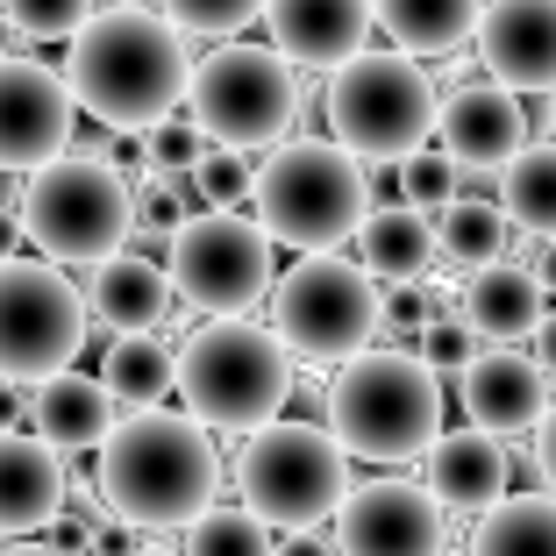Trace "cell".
Here are the masks:
<instances>
[{"label": "cell", "mask_w": 556, "mask_h": 556, "mask_svg": "<svg viewBox=\"0 0 556 556\" xmlns=\"http://www.w3.org/2000/svg\"><path fill=\"white\" fill-rule=\"evenodd\" d=\"M186 79H193V58H186V36L143 8V0H115V8H93L79 22L65 50V86L79 100V115H93L100 129L115 136H143L164 115H179Z\"/></svg>", "instance_id": "obj_1"}, {"label": "cell", "mask_w": 556, "mask_h": 556, "mask_svg": "<svg viewBox=\"0 0 556 556\" xmlns=\"http://www.w3.org/2000/svg\"><path fill=\"white\" fill-rule=\"evenodd\" d=\"M214 485H222V457L193 414L136 407L129 421L108 428L93 457V492L108 500V521H129L136 535H172L200 521L214 507Z\"/></svg>", "instance_id": "obj_2"}, {"label": "cell", "mask_w": 556, "mask_h": 556, "mask_svg": "<svg viewBox=\"0 0 556 556\" xmlns=\"http://www.w3.org/2000/svg\"><path fill=\"white\" fill-rule=\"evenodd\" d=\"M328 435L364 464H414L442 435V378L414 350H364L328 386Z\"/></svg>", "instance_id": "obj_3"}, {"label": "cell", "mask_w": 556, "mask_h": 556, "mask_svg": "<svg viewBox=\"0 0 556 556\" xmlns=\"http://www.w3.org/2000/svg\"><path fill=\"white\" fill-rule=\"evenodd\" d=\"M179 400L200 428L222 435H257L293 400V357L271 328L257 321H207L179 343Z\"/></svg>", "instance_id": "obj_4"}, {"label": "cell", "mask_w": 556, "mask_h": 556, "mask_svg": "<svg viewBox=\"0 0 556 556\" xmlns=\"http://www.w3.org/2000/svg\"><path fill=\"white\" fill-rule=\"evenodd\" d=\"M15 214L50 264H108L136 229V186L108 150H65L29 172Z\"/></svg>", "instance_id": "obj_5"}, {"label": "cell", "mask_w": 556, "mask_h": 556, "mask_svg": "<svg viewBox=\"0 0 556 556\" xmlns=\"http://www.w3.org/2000/svg\"><path fill=\"white\" fill-rule=\"evenodd\" d=\"M321 115H328V143H343L364 164H393V157L428 150L442 93L428 86L421 58L386 43V50H357V58H343L328 72Z\"/></svg>", "instance_id": "obj_6"}, {"label": "cell", "mask_w": 556, "mask_h": 556, "mask_svg": "<svg viewBox=\"0 0 556 556\" xmlns=\"http://www.w3.org/2000/svg\"><path fill=\"white\" fill-rule=\"evenodd\" d=\"M257 222L271 243L300 250H343L371 214V186H364V157H350L343 143L328 136H300V143H278L257 172Z\"/></svg>", "instance_id": "obj_7"}, {"label": "cell", "mask_w": 556, "mask_h": 556, "mask_svg": "<svg viewBox=\"0 0 556 556\" xmlns=\"http://www.w3.org/2000/svg\"><path fill=\"white\" fill-rule=\"evenodd\" d=\"M378 307H386L378 278L350 264L343 250H314L271 278V336L286 343V357L314 364V371L364 357L378 336Z\"/></svg>", "instance_id": "obj_8"}, {"label": "cell", "mask_w": 556, "mask_h": 556, "mask_svg": "<svg viewBox=\"0 0 556 556\" xmlns=\"http://www.w3.org/2000/svg\"><path fill=\"white\" fill-rule=\"evenodd\" d=\"M236 492H243V507L257 514V521H271L278 535L328 528L336 507H343V492H350V450L328 435V428L278 414L271 428H257V435L243 442Z\"/></svg>", "instance_id": "obj_9"}, {"label": "cell", "mask_w": 556, "mask_h": 556, "mask_svg": "<svg viewBox=\"0 0 556 556\" xmlns=\"http://www.w3.org/2000/svg\"><path fill=\"white\" fill-rule=\"evenodd\" d=\"M186 115L200 122L214 150H278L300 115L293 65L271 43H222L186 79Z\"/></svg>", "instance_id": "obj_10"}, {"label": "cell", "mask_w": 556, "mask_h": 556, "mask_svg": "<svg viewBox=\"0 0 556 556\" xmlns=\"http://www.w3.org/2000/svg\"><path fill=\"white\" fill-rule=\"evenodd\" d=\"M271 236H264L257 214L236 207H200L193 222L172 229L164 243V271H172V293L186 300L207 321H236L257 300H271Z\"/></svg>", "instance_id": "obj_11"}, {"label": "cell", "mask_w": 556, "mask_h": 556, "mask_svg": "<svg viewBox=\"0 0 556 556\" xmlns=\"http://www.w3.org/2000/svg\"><path fill=\"white\" fill-rule=\"evenodd\" d=\"M86 293L50 257H8L0 264V378L43 386L72 371L86 343Z\"/></svg>", "instance_id": "obj_12"}, {"label": "cell", "mask_w": 556, "mask_h": 556, "mask_svg": "<svg viewBox=\"0 0 556 556\" xmlns=\"http://www.w3.org/2000/svg\"><path fill=\"white\" fill-rule=\"evenodd\" d=\"M328 535L343 556H442V507L428 485L371 478V485L343 492Z\"/></svg>", "instance_id": "obj_13"}, {"label": "cell", "mask_w": 556, "mask_h": 556, "mask_svg": "<svg viewBox=\"0 0 556 556\" xmlns=\"http://www.w3.org/2000/svg\"><path fill=\"white\" fill-rule=\"evenodd\" d=\"M79 100L36 58H0V172H36V164L72 150Z\"/></svg>", "instance_id": "obj_14"}, {"label": "cell", "mask_w": 556, "mask_h": 556, "mask_svg": "<svg viewBox=\"0 0 556 556\" xmlns=\"http://www.w3.org/2000/svg\"><path fill=\"white\" fill-rule=\"evenodd\" d=\"M478 65L507 93H556V0H485Z\"/></svg>", "instance_id": "obj_15"}, {"label": "cell", "mask_w": 556, "mask_h": 556, "mask_svg": "<svg viewBox=\"0 0 556 556\" xmlns=\"http://www.w3.org/2000/svg\"><path fill=\"white\" fill-rule=\"evenodd\" d=\"M457 400L471 414V428L507 442V435H535V421L549 414L556 393H549V371L535 357H521V350H478L457 371Z\"/></svg>", "instance_id": "obj_16"}, {"label": "cell", "mask_w": 556, "mask_h": 556, "mask_svg": "<svg viewBox=\"0 0 556 556\" xmlns=\"http://www.w3.org/2000/svg\"><path fill=\"white\" fill-rule=\"evenodd\" d=\"M521 143H528L521 93L478 79V86H457V93L442 100V115H435V150H450L464 172H500V164H507Z\"/></svg>", "instance_id": "obj_17"}, {"label": "cell", "mask_w": 556, "mask_h": 556, "mask_svg": "<svg viewBox=\"0 0 556 556\" xmlns=\"http://www.w3.org/2000/svg\"><path fill=\"white\" fill-rule=\"evenodd\" d=\"M371 0H264V29L286 65L336 72L343 58H357L371 36Z\"/></svg>", "instance_id": "obj_18"}, {"label": "cell", "mask_w": 556, "mask_h": 556, "mask_svg": "<svg viewBox=\"0 0 556 556\" xmlns=\"http://www.w3.org/2000/svg\"><path fill=\"white\" fill-rule=\"evenodd\" d=\"M428 492H435L442 514H485L507 500L514 485V457L507 442L485 435V428H457V435H435V450H428Z\"/></svg>", "instance_id": "obj_19"}, {"label": "cell", "mask_w": 556, "mask_h": 556, "mask_svg": "<svg viewBox=\"0 0 556 556\" xmlns=\"http://www.w3.org/2000/svg\"><path fill=\"white\" fill-rule=\"evenodd\" d=\"M65 457L43 435H0V535H36L65 514Z\"/></svg>", "instance_id": "obj_20"}, {"label": "cell", "mask_w": 556, "mask_h": 556, "mask_svg": "<svg viewBox=\"0 0 556 556\" xmlns=\"http://www.w3.org/2000/svg\"><path fill=\"white\" fill-rule=\"evenodd\" d=\"M542 314H549V293H542V278L528 271V264H485V271L464 286L457 321L471 328L485 350H521V343H535Z\"/></svg>", "instance_id": "obj_21"}, {"label": "cell", "mask_w": 556, "mask_h": 556, "mask_svg": "<svg viewBox=\"0 0 556 556\" xmlns=\"http://www.w3.org/2000/svg\"><path fill=\"white\" fill-rule=\"evenodd\" d=\"M29 428L58 450V457L100 450L108 428H115V393H108L100 378H86V371H58V378H43V386L29 393Z\"/></svg>", "instance_id": "obj_22"}, {"label": "cell", "mask_w": 556, "mask_h": 556, "mask_svg": "<svg viewBox=\"0 0 556 556\" xmlns=\"http://www.w3.org/2000/svg\"><path fill=\"white\" fill-rule=\"evenodd\" d=\"M172 271L164 264H150V257H108V264H93V293H86V314L93 321H108V328H122V336H150V328L164 321V307H172Z\"/></svg>", "instance_id": "obj_23"}, {"label": "cell", "mask_w": 556, "mask_h": 556, "mask_svg": "<svg viewBox=\"0 0 556 556\" xmlns=\"http://www.w3.org/2000/svg\"><path fill=\"white\" fill-rule=\"evenodd\" d=\"M442 257L435 243V222H428L421 207H371L364 214V229H357V264L378 278V286H407V278H421L428 264Z\"/></svg>", "instance_id": "obj_24"}, {"label": "cell", "mask_w": 556, "mask_h": 556, "mask_svg": "<svg viewBox=\"0 0 556 556\" xmlns=\"http://www.w3.org/2000/svg\"><path fill=\"white\" fill-rule=\"evenodd\" d=\"M386 43L407 50V58H450L478 36L485 0H371Z\"/></svg>", "instance_id": "obj_25"}, {"label": "cell", "mask_w": 556, "mask_h": 556, "mask_svg": "<svg viewBox=\"0 0 556 556\" xmlns=\"http://www.w3.org/2000/svg\"><path fill=\"white\" fill-rule=\"evenodd\" d=\"M471 556H556V492H507L485 507Z\"/></svg>", "instance_id": "obj_26"}, {"label": "cell", "mask_w": 556, "mask_h": 556, "mask_svg": "<svg viewBox=\"0 0 556 556\" xmlns=\"http://www.w3.org/2000/svg\"><path fill=\"white\" fill-rule=\"evenodd\" d=\"M500 207H507L514 229L556 236V143H521L507 164H500Z\"/></svg>", "instance_id": "obj_27"}, {"label": "cell", "mask_w": 556, "mask_h": 556, "mask_svg": "<svg viewBox=\"0 0 556 556\" xmlns=\"http://www.w3.org/2000/svg\"><path fill=\"white\" fill-rule=\"evenodd\" d=\"M435 243L450 264L464 271H485V264H507V243H514V222L500 200H450L435 222Z\"/></svg>", "instance_id": "obj_28"}, {"label": "cell", "mask_w": 556, "mask_h": 556, "mask_svg": "<svg viewBox=\"0 0 556 556\" xmlns=\"http://www.w3.org/2000/svg\"><path fill=\"white\" fill-rule=\"evenodd\" d=\"M100 386L129 407H157L164 393H179V350H164L157 336H122L100 364Z\"/></svg>", "instance_id": "obj_29"}, {"label": "cell", "mask_w": 556, "mask_h": 556, "mask_svg": "<svg viewBox=\"0 0 556 556\" xmlns=\"http://www.w3.org/2000/svg\"><path fill=\"white\" fill-rule=\"evenodd\" d=\"M186 556H278V542H271V521H257L243 500L236 507L222 500L200 521H186Z\"/></svg>", "instance_id": "obj_30"}, {"label": "cell", "mask_w": 556, "mask_h": 556, "mask_svg": "<svg viewBox=\"0 0 556 556\" xmlns=\"http://www.w3.org/2000/svg\"><path fill=\"white\" fill-rule=\"evenodd\" d=\"M464 186V164L450 157V150H414V157H400V200L421 214H442L450 200H457Z\"/></svg>", "instance_id": "obj_31"}, {"label": "cell", "mask_w": 556, "mask_h": 556, "mask_svg": "<svg viewBox=\"0 0 556 556\" xmlns=\"http://www.w3.org/2000/svg\"><path fill=\"white\" fill-rule=\"evenodd\" d=\"M150 8H157L179 36H214V43L236 36V29H250V22L264 15V0H150Z\"/></svg>", "instance_id": "obj_32"}, {"label": "cell", "mask_w": 556, "mask_h": 556, "mask_svg": "<svg viewBox=\"0 0 556 556\" xmlns=\"http://www.w3.org/2000/svg\"><path fill=\"white\" fill-rule=\"evenodd\" d=\"M207 136H200V122L193 115H164L157 129H143V164L157 172V179H186L200 157H207Z\"/></svg>", "instance_id": "obj_33"}, {"label": "cell", "mask_w": 556, "mask_h": 556, "mask_svg": "<svg viewBox=\"0 0 556 556\" xmlns=\"http://www.w3.org/2000/svg\"><path fill=\"white\" fill-rule=\"evenodd\" d=\"M0 15L15 22L22 43H58V36H79V22L93 15V0H0Z\"/></svg>", "instance_id": "obj_34"}, {"label": "cell", "mask_w": 556, "mask_h": 556, "mask_svg": "<svg viewBox=\"0 0 556 556\" xmlns=\"http://www.w3.org/2000/svg\"><path fill=\"white\" fill-rule=\"evenodd\" d=\"M257 193V172L243 164V150H207L193 164V200L200 207H243Z\"/></svg>", "instance_id": "obj_35"}, {"label": "cell", "mask_w": 556, "mask_h": 556, "mask_svg": "<svg viewBox=\"0 0 556 556\" xmlns=\"http://www.w3.org/2000/svg\"><path fill=\"white\" fill-rule=\"evenodd\" d=\"M435 321V307H428V286L421 278H407V286H386V307H378V328L393 336V350H414L421 343V328Z\"/></svg>", "instance_id": "obj_36"}, {"label": "cell", "mask_w": 556, "mask_h": 556, "mask_svg": "<svg viewBox=\"0 0 556 556\" xmlns=\"http://www.w3.org/2000/svg\"><path fill=\"white\" fill-rule=\"evenodd\" d=\"M478 350H485V343H478V336H471L464 321H428V328H421V343H414V357H421V364H428L435 378H442V371L457 378L464 364L478 357Z\"/></svg>", "instance_id": "obj_37"}, {"label": "cell", "mask_w": 556, "mask_h": 556, "mask_svg": "<svg viewBox=\"0 0 556 556\" xmlns=\"http://www.w3.org/2000/svg\"><path fill=\"white\" fill-rule=\"evenodd\" d=\"M535 471H542V492H556V400L535 421Z\"/></svg>", "instance_id": "obj_38"}, {"label": "cell", "mask_w": 556, "mask_h": 556, "mask_svg": "<svg viewBox=\"0 0 556 556\" xmlns=\"http://www.w3.org/2000/svg\"><path fill=\"white\" fill-rule=\"evenodd\" d=\"M278 556H343L328 528H293V535H278Z\"/></svg>", "instance_id": "obj_39"}, {"label": "cell", "mask_w": 556, "mask_h": 556, "mask_svg": "<svg viewBox=\"0 0 556 556\" xmlns=\"http://www.w3.org/2000/svg\"><path fill=\"white\" fill-rule=\"evenodd\" d=\"M22 421H29V393H22L15 378H0V435H15Z\"/></svg>", "instance_id": "obj_40"}, {"label": "cell", "mask_w": 556, "mask_h": 556, "mask_svg": "<svg viewBox=\"0 0 556 556\" xmlns=\"http://www.w3.org/2000/svg\"><path fill=\"white\" fill-rule=\"evenodd\" d=\"M535 364L549 371V386H556V314H542V328H535Z\"/></svg>", "instance_id": "obj_41"}, {"label": "cell", "mask_w": 556, "mask_h": 556, "mask_svg": "<svg viewBox=\"0 0 556 556\" xmlns=\"http://www.w3.org/2000/svg\"><path fill=\"white\" fill-rule=\"evenodd\" d=\"M22 243H29V236H22V214H0V264L22 257Z\"/></svg>", "instance_id": "obj_42"}, {"label": "cell", "mask_w": 556, "mask_h": 556, "mask_svg": "<svg viewBox=\"0 0 556 556\" xmlns=\"http://www.w3.org/2000/svg\"><path fill=\"white\" fill-rule=\"evenodd\" d=\"M528 271H535V278H542V293H556V236H549V243H542V257H535V264H528Z\"/></svg>", "instance_id": "obj_43"}, {"label": "cell", "mask_w": 556, "mask_h": 556, "mask_svg": "<svg viewBox=\"0 0 556 556\" xmlns=\"http://www.w3.org/2000/svg\"><path fill=\"white\" fill-rule=\"evenodd\" d=\"M15 50H22V36H15V22L0 15V58H15Z\"/></svg>", "instance_id": "obj_44"}, {"label": "cell", "mask_w": 556, "mask_h": 556, "mask_svg": "<svg viewBox=\"0 0 556 556\" xmlns=\"http://www.w3.org/2000/svg\"><path fill=\"white\" fill-rule=\"evenodd\" d=\"M36 556H50V549H36Z\"/></svg>", "instance_id": "obj_45"}, {"label": "cell", "mask_w": 556, "mask_h": 556, "mask_svg": "<svg viewBox=\"0 0 556 556\" xmlns=\"http://www.w3.org/2000/svg\"><path fill=\"white\" fill-rule=\"evenodd\" d=\"M129 8H136V0H129Z\"/></svg>", "instance_id": "obj_46"}]
</instances>
